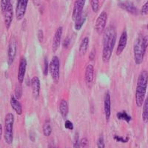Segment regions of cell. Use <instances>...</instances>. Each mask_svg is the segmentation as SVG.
<instances>
[{
  "label": "cell",
  "instance_id": "7c38bea8",
  "mask_svg": "<svg viewBox=\"0 0 148 148\" xmlns=\"http://www.w3.org/2000/svg\"><path fill=\"white\" fill-rule=\"evenodd\" d=\"M104 114H105V119L106 121H109L110 118L111 114V100H110V94L109 91H107L105 95H104Z\"/></svg>",
  "mask_w": 148,
  "mask_h": 148
},
{
  "label": "cell",
  "instance_id": "8992f818",
  "mask_svg": "<svg viewBox=\"0 0 148 148\" xmlns=\"http://www.w3.org/2000/svg\"><path fill=\"white\" fill-rule=\"evenodd\" d=\"M107 19H108V14H107L106 11H102L98 16L97 19L95 22V29L98 34L101 35L104 32L105 27H106Z\"/></svg>",
  "mask_w": 148,
  "mask_h": 148
},
{
  "label": "cell",
  "instance_id": "ac0fdd59",
  "mask_svg": "<svg viewBox=\"0 0 148 148\" xmlns=\"http://www.w3.org/2000/svg\"><path fill=\"white\" fill-rule=\"evenodd\" d=\"M10 105L17 115L21 116L22 114V104L18 101L16 98L14 96H12L10 98Z\"/></svg>",
  "mask_w": 148,
  "mask_h": 148
},
{
  "label": "cell",
  "instance_id": "7a4b0ae2",
  "mask_svg": "<svg viewBox=\"0 0 148 148\" xmlns=\"http://www.w3.org/2000/svg\"><path fill=\"white\" fill-rule=\"evenodd\" d=\"M148 83V73L146 71H142L140 73L137 81L136 90V103L137 107L140 108L143 105L145 100L147 88Z\"/></svg>",
  "mask_w": 148,
  "mask_h": 148
},
{
  "label": "cell",
  "instance_id": "cb8c5ba5",
  "mask_svg": "<svg viewBox=\"0 0 148 148\" xmlns=\"http://www.w3.org/2000/svg\"><path fill=\"white\" fill-rule=\"evenodd\" d=\"M85 21H86V16L84 15V14H82V15L79 17L77 20L75 22V29H76V30H81L83 25H84V22H85Z\"/></svg>",
  "mask_w": 148,
  "mask_h": 148
},
{
  "label": "cell",
  "instance_id": "52a82bcc",
  "mask_svg": "<svg viewBox=\"0 0 148 148\" xmlns=\"http://www.w3.org/2000/svg\"><path fill=\"white\" fill-rule=\"evenodd\" d=\"M17 51V42L14 36L10 39L8 49V63L9 65H11L14 62Z\"/></svg>",
  "mask_w": 148,
  "mask_h": 148
},
{
  "label": "cell",
  "instance_id": "8fae6325",
  "mask_svg": "<svg viewBox=\"0 0 148 148\" xmlns=\"http://www.w3.org/2000/svg\"><path fill=\"white\" fill-rule=\"evenodd\" d=\"M4 14V21H5V25L6 26L7 30L10 28L11 25L12 21H13V17H14V10H13V5L11 3L8 5V7L5 10Z\"/></svg>",
  "mask_w": 148,
  "mask_h": 148
},
{
  "label": "cell",
  "instance_id": "d590c367",
  "mask_svg": "<svg viewBox=\"0 0 148 148\" xmlns=\"http://www.w3.org/2000/svg\"><path fill=\"white\" fill-rule=\"evenodd\" d=\"M70 44H71V39H70V37H67L64 40V42H63V47L64 48H67V47H69Z\"/></svg>",
  "mask_w": 148,
  "mask_h": 148
},
{
  "label": "cell",
  "instance_id": "3957f363",
  "mask_svg": "<svg viewBox=\"0 0 148 148\" xmlns=\"http://www.w3.org/2000/svg\"><path fill=\"white\" fill-rule=\"evenodd\" d=\"M14 124V116L12 113H8L5 118V130H4V139L8 145H11L13 143Z\"/></svg>",
  "mask_w": 148,
  "mask_h": 148
},
{
  "label": "cell",
  "instance_id": "60d3db41",
  "mask_svg": "<svg viewBox=\"0 0 148 148\" xmlns=\"http://www.w3.org/2000/svg\"><path fill=\"white\" fill-rule=\"evenodd\" d=\"M49 148H57V147H56L53 146V145H50V147Z\"/></svg>",
  "mask_w": 148,
  "mask_h": 148
},
{
  "label": "cell",
  "instance_id": "ee69618b",
  "mask_svg": "<svg viewBox=\"0 0 148 148\" xmlns=\"http://www.w3.org/2000/svg\"><path fill=\"white\" fill-rule=\"evenodd\" d=\"M147 73H148V72H147Z\"/></svg>",
  "mask_w": 148,
  "mask_h": 148
},
{
  "label": "cell",
  "instance_id": "d6986e66",
  "mask_svg": "<svg viewBox=\"0 0 148 148\" xmlns=\"http://www.w3.org/2000/svg\"><path fill=\"white\" fill-rule=\"evenodd\" d=\"M88 46H89V37L85 36L82 39V40L81 42V44H80V46H79V55L81 56L85 55V53H87V51H88Z\"/></svg>",
  "mask_w": 148,
  "mask_h": 148
},
{
  "label": "cell",
  "instance_id": "30bf717a",
  "mask_svg": "<svg viewBox=\"0 0 148 148\" xmlns=\"http://www.w3.org/2000/svg\"><path fill=\"white\" fill-rule=\"evenodd\" d=\"M26 68H27V60H26L25 57L22 56L19 62V64H18V76H17L18 83H20V84H22L24 79H25Z\"/></svg>",
  "mask_w": 148,
  "mask_h": 148
},
{
  "label": "cell",
  "instance_id": "8d00e7d4",
  "mask_svg": "<svg viewBox=\"0 0 148 148\" xmlns=\"http://www.w3.org/2000/svg\"><path fill=\"white\" fill-rule=\"evenodd\" d=\"M80 145L81 147H86L88 145V141L86 138H83L80 140Z\"/></svg>",
  "mask_w": 148,
  "mask_h": 148
},
{
  "label": "cell",
  "instance_id": "277c9868",
  "mask_svg": "<svg viewBox=\"0 0 148 148\" xmlns=\"http://www.w3.org/2000/svg\"><path fill=\"white\" fill-rule=\"evenodd\" d=\"M146 50L144 48L142 45V37L141 36L136 39L133 46V53H134V60L136 64H141L144 60Z\"/></svg>",
  "mask_w": 148,
  "mask_h": 148
},
{
  "label": "cell",
  "instance_id": "4fadbf2b",
  "mask_svg": "<svg viewBox=\"0 0 148 148\" xmlns=\"http://www.w3.org/2000/svg\"><path fill=\"white\" fill-rule=\"evenodd\" d=\"M93 78H94V67L92 64H88L86 67L84 79H85L86 84L89 88L92 85V82H93Z\"/></svg>",
  "mask_w": 148,
  "mask_h": 148
},
{
  "label": "cell",
  "instance_id": "f546056e",
  "mask_svg": "<svg viewBox=\"0 0 148 148\" xmlns=\"http://www.w3.org/2000/svg\"><path fill=\"white\" fill-rule=\"evenodd\" d=\"M97 147L98 148H104L105 147V143H104V140L103 136H99V138L97 140Z\"/></svg>",
  "mask_w": 148,
  "mask_h": 148
},
{
  "label": "cell",
  "instance_id": "4316f807",
  "mask_svg": "<svg viewBox=\"0 0 148 148\" xmlns=\"http://www.w3.org/2000/svg\"><path fill=\"white\" fill-rule=\"evenodd\" d=\"M10 4V0H1L0 5H1V10L2 13L5 11V10L8 7V5Z\"/></svg>",
  "mask_w": 148,
  "mask_h": 148
},
{
  "label": "cell",
  "instance_id": "e575fe53",
  "mask_svg": "<svg viewBox=\"0 0 148 148\" xmlns=\"http://www.w3.org/2000/svg\"><path fill=\"white\" fill-rule=\"evenodd\" d=\"M142 45H143L144 48L147 50L148 47V35H146L144 37H142Z\"/></svg>",
  "mask_w": 148,
  "mask_h": 148
},
{
  "label": "cell",
  "instance_id": "83f0119b",
  "mask_svg": "<svg viewBox=\"0 0 148 148\" xmlns=\"http://www.w3.org/2000/svg\"><path fill=\"white\" fill-rule=\"evenodd\" d=\"M73 148H81L80 140H79V135L78 133H76V134H75V136H74Z\"/></svg>",
  "mask_w": 148,
  "mask_h": 148
},
{
  "label": "cell",
  "instance_id": "484cf974",
  "mask_svg": "<svg viewBox=\"0 0 148 148\" xmlns=\"http://www.w3.org/2000/svg\"><path fill=\"white\" fill-rule=\"evenodd\" d=\"M91 8L94 13H97L99 9V0H90Z\"/></svg>",
  "mask_w": 148,
  "mask_h": 148
},
{
  "label": "cell",
  "instance_id": "b9f144b4",
  "mask_svg": "<svg viewBox=\"0 0 148 148\" xmlns=\"http://www.w3.org/2000/svg\"><path fill=\"white\" fill-rule=\"evenodd\" d=\"M147 30H148V24H147Z\"/></svg>",
  "mask_w": 148,
  "mask_h": 148
},
{
  "label": "cell",
  "instance_id": "ba28073f",
  "mask_svg": "<svg viewBox=\"0 0 148 148\" xmlns=\"http://www.w3.org/2000/svg\"><path fill=\"white\" fill-rule=\"evenodd\" d=\"M28 0H17L16 8V18L17 21H21L25 15Z\"/></svg>",
  "mask_w": 148,
  "mask_h": 148
},
{
  "label": "cell",
  "instance_id": "4dcf8cb0",
  "mask_svg": "<svg viewBox=\"0 0 148 148\" xmlns=\"http://www.w3.org/2000/svg\"><path fill=\"white\" fill-rule=\"evenodd\" d=\"M140 13L142 16L148 15V1L141 7Z\"/></svg>",
  "mask_w": 148,
  "mask_h": 148
},
{
  "label": "cell",
  "instance_id": "5b68a950",
  "mask_svg": "<svg viewBox=\"0 0 148 148\" xmlns=\"http://www.w3.org/2000/svg\"><path fill=\"white\" fill-rule=\"evenodd\" d=\"M49 71L55 84H58L60 79V61L58 56H54L49 64Z\"/></svg>",
  "mask_w": 148,
  "mask_h": 148
},
{
  "label": "cell",
  "instance_id": "f35d334b",
  "mask_svg": "<svg viewBox=\"0 0 148 148\" xmlns=\"http://www.w3.org/2000/svg\"><path fill=\"white\" fill-rule=\"evenodd\" d=\"M30 138L32 141H35V133H30Z\"/></svg>",
  "mask_w": 148,
  "mask_h": 148
},
{
  "label": "cell",
  "instance_id": "836d02e7",
  "mask_svg": "<svg viewBox=\"0 0 148 148\" xmlns=\"http://www.w3.org/2000/svg\"><path fill=\"white\" fill-rule=\"evenodd\" d=\"M64 127L67 130H72L73 129V124L70 120H66L64 122Z\"/></svg>",
  "mask_w": 148,
  "mask_h": 148
},
{
  "label": "cell",
  "instance_id": "ffe728a7",
  "mask_svg": "<svg viewBox=\"0 0 148 148\" xmlns=\"http://www.w3.org/2000/svg\"><path fill=\"white\" fill-rule=\"evenodd\" d=\"M68 111H69V108H68V104L67 101L64 99L61 100L60 104H59V112L63 119H65L67 117L68 115Z\"/></svg>",
  "mask_w": 148,
  "mask_h": 148
},
{
  "label": "cell",
  "instance_id": "ab89813d",
  "mask_svg": "<svg viewBox=\"0 0 148 148\" xmlns=\"http://www.w3.org/2000/svg\"><path fill=\"white\" fill-rule=\"evenodd\" d=\"M2 125L0 124V138L2 137Z\"/></svg>",
  "mask_w": 148,
  "mask_h": 148
},
{
  "label": "cell",
  "instance_id": "6da1fadb",
  "mask_svg": "<svg viewBox=\"0 0 148 148\" xmlns=\"http://www.w3.org/2000/svg\"><path fill=\"white\" fill-rule=\"evenodd\" d=\"M116 38H117V34H116V28L113 26H109L104 30L103 35V62L108 63L110 59L113 48L116 45Z\"/></svg>",
  "mask_w": 148,
  "mask_h": 148
},
{
  "label": "cell",
  "instance_id": "f1b7e54d",
  "mask_svg": "<svg viewBox=\"0 0 148 148\" xmlns=\"http://www.w3.org/2000/svg\"><path fill=\"white\" fill-rule=\"evenodd\" d=\"M113 138H114V140H116V141L121 142V143H127V142H128V141H129V138H128V137L124 138V137L119 136L117 135H115L114 136H113Z\"/></svg>",
  "mask_w": 148,
  "mask_h": 148
},
{
  "label": "cell",
  "instance_id": "9a60e30c",
  "mask_svg": "<svg viewBox=\"0 0 148 148\" xmlns=\"http://www.w3.org/2000/svg\"><path fill=\"white\" fill-rule=\"evenodd\" d=\"M62 27H59L57 30H56L55 34L53 36V40L52 49L53 52L57 51L59 49V46L61 44V39H62Z\"/></svg>",
  "mask_w": 148,
  "mask_h": 148
},
{
  "label": "cell",
  "instance_id": "603a6c76",
  "mask_svg": "<svg viewBox=\"0 0 148 148\" xmlns=\"http://www.w3.org/2000/svg\"><path fill=\"white\" fill-rule=\"evenodd\" d=\"M117 118H118L119 120H122V121H125L127 123H129L132 119L131 116H130L129 114H127L126 111L119 112L117 113Z\"/></svg>",
  "mask_w": 148,
  "mask_h": 148
},
{
  "label": "cell",
  "instance_id": "e0dca14e",
  "mask_svg": "<svg viewBox=\"0 0 148 148\" xmlns=\"http://www.w3.org/2000/svg\"><path fill=\"white\" fill-rule=\"evenodd\" d=\"M119 6L121 8L127 11L130 14H133V15H136L138 14V10H137L136 7L135 6L133 2H129V1L121 2L119 4Z\"/></svg>",
  "mask_w": 148,
  "mask_h": 148
},
{
  "label": "cell",
  "instance_id": "7402d4cb",
  "mask_svg": "<svg viewBox=\"0 0 148 148\" xmlns=\"http://www.w3.org/2000/svg\"><path fill=\"white\" fill-rule=\"evenodd\" d=\"M42 131H43V134L45 136L48 137L51 135L52 133V127H51V123L49 121H46L43 125V127H42Z\"/></svg>",
  "mask_w": 148,
  "mask_h": 148
},
{
  "label": "cell",
  "instance_id": "74e56055",
  "mask_svg": "<svg viewBox=\"0 0 148 148\" xmlns=\"http://www.w3.org/2000/svg\"><path fill=\"white\" fill-rule=\"evenodd\" d=\"M95 57H96V50L93 48L89 55V59L90 61H93L95 59Z\"/></svg>",
  "mask_w": 148,
  "mask_h": 148
},
{
  "label": "cell",
  "instance_id": "d4e9b609",
  "mask_svg": "<svg viewBox=\"0 0 148 148\" xmlns=\"http://www.w3.org/2000/svg\"><path fill=\"white\" fill-rule=\"evenodd\" d=\"M15 97L17 99H19L22 98V84L20 83H18L16 85V88H15Z\"/></svg>",
  "mask_w": 148,
  "mask_h": 148
},
{
  "label": "cell",
  "instance_id": "d6a6232c",
  "mask_svg": "<svg viewBox=\"0 0 148 148\" xmlns=\"http://www.w3.org/2000/svg\"><path fill=\"white\" fill-rule=\"evenodd\" d=\"M37 38L39 39V42L42 43L44 41V32L42 30H39L37 32Z\"/></svg>",
  "mask_w": 148,
  "mask_h": 148
},
{
  "label": "cell",
  "instance_id": "44dd1931",
  "mask_svg": "<svg viewBox=\"0 0 148 148\" xmlns=\"http://www.w3.org/2000/svg\"><path fill=\"white\" fill-rule=\"evenodd\" d=\"M143 110H142V120L144 123L148 122V96L145 99L143 104Z\"/></svg>",
  "mask_w": 148,
  "mask_h": 148
},
{
  "label": "cell",
  "instance_id": "2e32d148",
  "mask_svg": "<svg viewBox=\"0 0 148 148\" xmlns=\"http://www.w3.org/2000/svg\"><path fill=\"white\" fill-rule=\"evenodd\" d=\"M31 85H32L33 96L36 100L38 99L40 93V80L37 76H34L31 79Z\"/></svg>",
  "mask_w": 148,
  "mask_h": 148
},
{
  "label": "cell",
  "instance_id": "9c48e42d",
  "mask_svg": "<svg viewBox=\"0 0 148 148\" xmlns=\"http://www.w3.org/2000/svg\"><path fill=\"white\" fill-rule=\"evenodd\" d=\"M86 0H76L72 12V19L76 22L83 14V8L85 5Z\"/></svg>",
  "mask_w": 148,
  "mask_h": 148
},
{
  "label": "cell",
  "instance_id": "7bdbcfd3",
  "mask_svg": "<svg viewBox=\"0 0 148 148\" xmlns=\"http://www.w3.org/2000/svg\"><path fill=\"white\" fill-rule=\"evenodd\" d=\"M66 1H68V0H66Z\"/></svg>",
  "mask_w": 148,
  "mask_h": 148
},
{
  "label": "cell",
  "instance_id": "1f68e13d",
  "mask_svg": "<svg viewBox=\"0 0 148 148\" xmlns=\"http://www.w3.org/2000/svg\"><path fill=\"white\" fill-rule=\"evenodd\" d=\"M45 62H44V69H43V73H44L45 76H47V74H48L49 72V64H48V61H47V57L45 58Z\"/></svg>",
  "mask_w": 148,
  "mask_h": 148
},
{
  "label": "cell",
  "instance_id": "5bb4252c",
  "mask_svg": "<svg viewBox=\"0 0 148 148\" xmlns=\"http://www.w3.org/2000/svg\"><path fill=\"white\" fill-rule=\"evenodd\" d=\"M127 43V33L126 30H124L120 36L119 41V45L116 50V55H121L123 51L125 50Z\"/></svg>",
  "mask_w": 148,
  "mask_h": 148
}]
</instances>
